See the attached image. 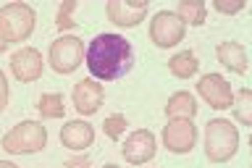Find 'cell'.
<instances>
[{
  "instance_id": "cell-21",
  "label": "cell",
  "mask_w": 252,
  "mask_h": 168,
  "mask_svg": "<svg viewBox=\"0 0 252 168\" xmlns=\"http://www.w3.org/2000/svg\"><path fill=\"white\" fill-rule=\"evenodd\" d=\"M76 11V3L74 0H66L61 8H58V19H55V27H58L61 32H66V29H74L76 27V21H74V13Z\"/></svg>"
},
{
  "instance_id": "cell-23",
  "label": "cell",
  "mask_w": 252,
  "mask_h": 168,
  "mask_svg": "<svg viewBox=\"0 0 252 168\" xmlns=\"http://www.w3.org/2000/svg\"><path fill=\"white\" fill-rule=\"evenodd\" d=\"M8 108V79L3 74V68H0V113Z\"/></svg>"
},
{
  "instance_id": "cell-18",
  "label": "cell",
  "mask_w": 252,
  "mask_h": 168,
  "mask_svg": "<svg viewBox=\"0 0 252 168\" xmlns=\"http://www.w3.org/2000/svg\"><path fill=\"white\" fill-rule=\"evenodd\" d=\"M231 113L242 126H252V92L239 90L231 100Z\"/></svg>"
},
{
  "instance_id": "cell-27",
  "label": "cell",
  "mask_w": 252,
  "mask_h": 168,
  "mask_svg": "<svg viewBox=\"0 0 252 168\" xmlns=\"http://www.w3.org/2000/svg\"><path fill=\"white\" fill-rule=\"evenodd\" d=\"M102 168H118V166H113V163H108V166H102Z\"/></svg>"
},
{
  "instance_id": "cell-1",
  "label": "cell",
  "mask_w": 252,
  "mask_h": 168,
  "mask_svg": "<svg viewBox=\"0 0 252 168\" xmlns=\"http://www.w3.org/2000/svg\"><path fill=\"white\" fill-rule=\"evenodd\" d=\"M84 63L94 82H116L126 76L134 66V47L121 34H97L87 45Z\"/></svg>"
},
{
  "instance_id": "cell-20",
  "label": "cell",
  "mask_w": 252,
  "mask_h": 168,
  "mask_svg": "<svg viewBox=\"0 0 252 168\" xmlns=\"http://www.w3.org/2000/svg\"><path fill=\"white\" fill-rule=\"evenodd\" d=\"M126 116H121V113H113V116H108L105 118V124H102V132H105V137L108 139H113V142H118L124 137V132H126Z\"/></svg>"
},
{
  "instance_id": "cell-11",
  "label": "cell",
  "mask_w": 252,
  "mask_h": 168,
  "mask_svg": "<svg viewBox=\"0 0 252 168\" xmlns=\"http://www.w3.org/2000/svg\"><path fill=\"white\" fill-rule=\"evenodd\" d=\"M42 68H45L42 55H39V50H34V47H21V50L13 53V58H11V71L21 84L37 82V79L42 76Z\"/></svg>"
},
{
  "instance_id": "cell-26",
  "label": "cell",
  "mask_w": 252,
  "mask_h": 168,
  "mask_svg": "<svg viewBox=\"0 0 252 168\" xmlns=\"http://www.w3.org/2000/svg\"><path fill=\"white\" fill-rule=\"evenodd\" d=\"M0 168H19V166L11 163V161H0Z\"/></svg>"
},
{
  "instance_id": "cell-25",
  "label": "cell",
  "mask_w": 252,
  "mask_h": 168,
  "mask_svg": "<svg viewBox=\"0 0 252 168\" xmlns=\"http://www.w3.org/2000/svg\"><path fill=\"white\" fill-rule=\"evenodd\" d=\"M8 45H11V42H8V37H5V29H3V24H0V53H3Z\"/></svg>"
},
{
  "instance_id": "cell-12",
  "label": "cell",
  "mask_w": 252,
  "mask_h": 168,
  "mask_svg": "<svg viewBox=\"0 0 252 168\" xmlns=\"http://www.w3.org/2000/svg\"><path fill=\"white\" fill-rule=\"evenodd\" d=\"M108 19L116 27H139L147 16V3H126V0H110L105 5Z\"/></svg>"
},
{
  "instance_id": "cell-17",
  "label": "cell",
  "mask_w": 252,
  "mask_h": 168,
  "mask_svg": "<svg viewBox=\"0 0 252 168\" xmlns=\"http://www.w3.org/2000/svg\"><path fill=\"white\" fill-rule=\"evenodd\" d=\"M176 16L184 24H192V27H202L205 16H208V5L202 0H181L176 8Z\"/></svg>"
},
{
  "instance_id": "cell-22",
  "label": "cell",
  "mask_w": 252,
  "mask_h": 168,
  "mask_svg": "<svg viewBox=\"0 0 252 168\" xmlns=\"http://www.w3.org/2000/svg\"><path fill=\"white\" fill-rule=\"evenodd\" d=\"M213 8L216 11H220V13H228V16H234V13H239V11H244V0H213Z\"/></svg>"
},
{
  "instance_id": "cell-6",
  "label": "cell",
  "mask_w": 252,
  "mask_h": 168,
  "mask_svg": "<svg viewBox=\"0 0 252 168\" xmlns=\"http://www.w3.org/2000/svg\"><path fill=\"white\" fill-rule=\"evenodd\" d=\"M184 34H187V24L173 11H158L153 16V21H150V39L158 47H163V50L184 42Z\"/></svg>"
},
{
  "instance_id": "cell-19",
  "label": "cell",
  "mask_w": 252,
  "mask_h": 168,
  "mask_svg": "<svg viewBox=\"0 0 252 168\" xmlns=\"http://www.w3.org/2000/svg\"><path fill=\"white\" fill-rule=\"evenodd\" d=\"M37 110L42 118H63L66 116V105H63V95L47 92L37 100Z\"/></svg>"
},
{
  "instance_id": "cell-8",
  "label": "cell",
  "mask_w": 252,
  "mask_h": 168,
  "mask_svg": "<svg viewBox=\"0 0 252 168\" xmlns=\"http://www.w3.org/2000/svg\"><path fill=\"white\" fill-rule=\"evenodd\" d=\"M197 92H200V98L208 102L210 108H216V110L231 108V100H234L231 84H228L220 74H205L200 82H197Z\"/></svg>"
},
{
  "instance_id": "cell-9",
  "label": "cell",
  "mask_w": 252,
  "mask_h": 168,
  "mask_svg": "<svg viewBox=\"0 0 252 168\" xmlns=\"http://www.w3.org/2000/svg\"><path fill=\"white\" fill-rule=\"evenodd\" d=\"M197 142V126L192 121H168L163 126V145L176 155H184V153H192Z\"/></svg>"
},
{
  "instance_id": "cell-24",
  "label": "cell",
  "mask_w": 252,
  "mask_h": 168,
  "mask_svg": "<svg viewBox=\"0 0 252 168\" xmlns=\"http://www.w3.org/2000/svg\"><path fill=\"white\" fill-rule=\"evenodd\" d=\"M63 168H92V163L87 155H76V158H68V161L63 163Z\"/></svg>"
},
{
  "instance_id": "cell-13",
  "label": "cell",
  "mask_w": 252,
  "mask_h": 168,
  "mask_svg": "<svg viewBox=\"0 0 252 168\" xmlns=\"http://www.w3.org/2000/svg\"><path fill=\"white\" fill-rule=\"evenodd\" d=\"M94 142V129L87 121H68L66 126L61 129V145L74 150V153H82V150L92 147Z\"/></svg>"
},
{
  "instance_id": "cell-7",
  "label": "cell",
  "mask_w": 252,
  "mask_h": 168,
  "mask_svg": "<svg viewBox=\"0 0 252 168\" xmlns=\"http://www.w3.org/2000/svg\"><path fill=\"white\" fill-rule=\"evenodd\" d=\"M155 150H158V139L150 129H137L126 137V145L121 147V153L126 158V163L131 166H145L147 161L155 158Z\"/></svg>"
},
{
  "instance_id": "cell-3",
  "label": "cell",
  "mask_w": 252,
  "mask_h": 168,
  "mask_svg": "<svg viewBox=\"0 0 252 168\" xmlns=\"http://www.w3.org/2000/svg\"><path fill=\"white\" fill-rule=\"evenodd\" d=\"M0 147L11 155H32L47 147V129L39 121H21L8 129L0 139Z\"/></svg>"
},
{
  "instance_id": "cell-4",
  "label": "cell",
  "mask_w": 252,
  "mask_h": 168,
  "mask_svg": "<svg viewBox=\"0 0 252 168\" xmlns=\"http://www.w3.org/2000/svg\"><path fill=\"white\" fill-rule=\"evenodd\" d=\"M84 61V42L74 34H63L50 45L47 63L55 74H74Z\"/></svg>"
},
{
  "instance_id": "cell-15",
  "label": "cell",
  "mask_w": 252,
  "mask_h": 168,
  "mask_svg": "<svg viewBox=\"0 0 252 168\" xmlns=\"http://www.w3.org/2000/svg\"><path fill=\"white\" fill-rule=\"evenodd\" d=\"M165 116L171 118V121H176V118H181V121H192V118L197 116V100L194 95L189 92H173L168 98V105H165Z\"/></svg>"
},
{
  "instance_id": "cell-2",
  "label": "cell",
  "mask_w": 252,
  "mask_h": 168,
  "mask_svg": "<svg viewBox=\"0 0 252 168\" xmlns=\"http://www.w3.org/2000/svg\"><path fill=\"white\" fill-rule=\"evenodd\" d=\"M239 150V129L228 118H213L205 124V155L210 163L231 161Z\"/></svg>"
},
{
  "instance_id": "cell-10",
  "label": "cell",
  "mask_w": 252,
  "mask_h": 168,
  "mask_svg": "<svg viewBox=\"0 0 252 168\" xmlns=\"http://www.w3.org/2000/svg\"><path fill=\"white\" fill-rule=\"evenodd\" d=\"M71 100H74V108L79 110V116H94L105 102V90L94 79H82V82L74 84Z\"/></svg>"
},
{
  "instance_id": "cell-5",
  "label": "cell",
  "mask_w": 252,
  "mask_h": 168,
  "mask_svg": "<svg viewBox=\"0 0 252 168\" xmlns=\"http://www.w3.org/2000/svg\"><path fill=\"white\" fill-rule=\"evenodd\" d=\"M37 16L32 11V5L27 3H8L0 8V24L5 29L8 42H24L29 39V34L34 32Z\"/></svg>"
},
{
  "instance_id": "cell-16",
  "label": "cell",
  "mask_w": 252,
  "mask_h": 168,
  "mask_svg": "<svg viewBox=\"0 0 252 168\" xmlns=\"http://www.w3.org/2000/svg\"><path fill=\"white\" fill-rule=\"evenodd\" d=\"M168 71L176 79H189L200 71V61H197V55L192 50H181L168 61Z\"/></svg>"
},
{
  "instance_id": "cell-14",
  "label": "cell",
  "mask_w": 252,
  "mask_h": 168,
  "mask_svg": "<svg viewBox=\"0 0 252 168\" xmlns=\"http://www.w3.org/2000/svg\"><path fill=\"white\" fill-rule=\"evenodd\" d=\"M216 58L234 74H247V50L242 42H220L216 47Z\"/></svg>"
}]
</instances>
